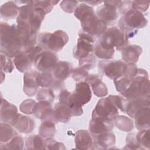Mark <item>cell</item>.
I'll return each instance as SVG.
<instances>
[{
	"mask_svg": "<svg viewBox=\"0 0 150 150\" xmlns=\"http://www.w3.org/2000/svg\"><path fill=\"white\" fill-rule=\"evenodd\" d=\"M0 51L12 58L23 51L22 42L18 36L16 25L1 22L0 25Z\"/></svg>",
	"mask_w": 150,
	"mask_h": 150,
	"instance_id": "1",
	"label": "cell"
},
{
	"mask_svg": "<svg viewBox=\"0 0 150 150\" xmlns=\"http://www.w3.org/2000/svg\"><path fill=\"white\" fill-rule=\"evenodd\" d=\"M148 21L142 12L131 9L126 12L119 19V29L128 38L134 37L139 29L147 25Z\"/></svg>",
	"mask_w": 150,
	"mask_h": 150,
	"instance_id": "2",
	"label": "cell"
},
{
	"mask_svg": "<svg viewBox=\"0 0 150 150\" xmlns=\"http://www.w3.org/2000/svg\"><path fill=\"white\" fill-rule=\"evenodd\" d=\"M121 95L128 99L150 96L149 79L147 71L138 68L137 75L130 81L127 88Z\"/></svg>",
	"mask_w": 150,
	"mask_h": 150,
	"instance_id": "3",
	"label": "cell"
},
{
	"mask_svg": "<svg viewBox=\"0 0 150 150\" xmlns=\"http://www.w3.org/2000/svg\"><path fill=\"white\" fill-rule=\"evenodd\" d=\"M69 39L67 33L62 30H57L53 33L42 32L38 36V45L43 50L55 53L62 50Z\"/></svg>",
	"mask_w": 150,
	"mask_h": 150,
	"instance_id": "4",
	"label": "cell"
},
{
	"mask_svg": "<svg viewBox=\"0 0 150 150\" xmlns=\"http://www.w3.org/2000/svg\"><path fill=\"white\" fill-rule=\"evenodd\" d=\"M128 38L117 27L112 26L106 29L100 36L98 41L109 48L115 47L121 50L128 45Z\"/></svg>",
	"mask_w": 150,
	"mask_h": 150,
	"instance_id": "5",
	"label": "cell"
},
{
	"mask_svg": "<svg viewBox=\"0 0 150 150\" xmlns=\"http://www.w3.org/2000/svg\"><path fill=\"white\" fill-rule=\"evenodd\" d=\"M118 108L113 101L111 95L101 98L92 112V117H97L114 121L118 115Z\"/></svg>",
	"mask_w": 150,
	"mask_h": 150,
	"instance_id": "6",
	"label": "cell"
},
{
	"mask_svg": "<svg viewBox=\"0 0 150 150\" xmlns=\"http://www.w3.org/2000/svg\"><path fill=\"white\" fill-rule=\"evenodd\" d=\"M80 21L81 29L96 39L100 38L107 29V26L97 17L94 11L86 14Z\"/></svg>",
	"mask_w": 150,
	"mask_h": 150,
	"instance_id": "7",
	"label": "cell"
},
{
	"mask_svg": "<svg viewBox=\"0 0 150 150\" xmlns=\"http://www.w3.org/2000/svg\"><path fill=\"white\" fill-rule=\"evenodd\" d=\"M78 35L79 38L74 47L73 54L74 58L80 60L93 52V44L96 38L82 29L79 30Z\"/></svg>",
	"mask_w": 150,
	"mask_h": 150,
	"instance_id": "8",
	"label": "cell"
},
{
	"mask_svg": "<svg viewBox=\"0 0 150 150\" xmlns=\"http://www.w3.org/2000/svg\"><path fill=\"white\" fill-rule=\"evenodd\" d=\"M120 1H108L96 10V15L107 26L114 24L118 17L117 8Z\"/></svg>",
	"mask_w": 150,
	"mask_h": 150,
	"instance_id": "9",
	"label": "cell"
},
{
	"mask_svg": "<svg viewBox=\"0 0 150 150\" xmlns=\"http://www.w3.org/2000/svg\"><path fill=\"white\" fill-rule=\"evenodd\" d=\"M125 62L121 60H103L100 61L98 66L101 76L105 75L111 80L122 76Z\"/></svg>",
	"mask_w": 150,
	"mask_h": 150,
	"instance_id": "10",
	"label": "cell"
},
{
	"mask_svg": "<svg viewBox=\"0 0 150 150\" xmlns=\"http://www.w3.org/2000/svg\"><path fill=\"white\" fill-rule=\"evenodd\" d=\"M58 62V58L55 52L43 50L36 57L33 64L40 72H52Z\"/></svg>",
	"mask_w": 150,
	"mask_h": 150,
	"instance_id": "11",
	"label": "cell"
},
{
	"mask_svg": "<svg viewBox=\"0 0 150 150\" xmlns=\"http://www.w3.org/2000/svg\"><path fill=\"white\" fill-rule=\"evenodd\" d=\"M90 86L85 81H79L76 83L75 89L71 92V97L74 103L81 107L88 103L91 98Z\"/></svg>",
	"mask_w": 150,
	"mask_h": 150,
	"instance_id": "12",
	"label": "cell"
},
{
	"mask_svg": "<svg viewBox=\"0 0 150 150\" xmlns=\"http://www.w3.org/2000/svg\"><path fill=\"white\" fill-rule=\"evenodd\" d=\"M18 115V108L15 105L1 98L0 112L1 122L13 126L17 121Z\"/></svg>",
	"mask_w": 150,
	"mask_h": 150,
	"instance_id": "13",
	"label": "cell"
},
{
	"mask_svg": "<svg viewBox=\"0 0 150 150\" xmlns=\"http://www.w3.org/2000/svg\"><path fill=\"white\" fill-rule=\"evenodd\" d=\"M32 114L42 121L49 120L53 121L55 124L57 123L54 118L52 104L47 101H39L36 103L33 108Z\"/></svg>",
	"mask_w": 150,
	"mask_h": 150,
	"instance_id": "14",
	"label": "cell"
},
{
	"mask_svg": "<svg viewBox=\"0 0 150 150\" xmlns=\"http://www.w3.org/2000/svg\"><path fill=\"white\" fill-rule=\"evenodd\" d=\"M37 81L39 86L42 88L53 90H63L64 83L56 79L51 72H38Z\"/></svg>",
	"mask_w": 150,
	"mask_h": 150,
	"instance_id": "15",
	"label": "cell"
},
{
	"mask_svg": "<svg viewBox=\"0 0 150 150\" xmlns=\"http://www.w3.org/2000/svg\"><path fill=\"white\" fill-rule=\"evenodd\" d=\"M150 105V96L128 99L125 98L124 113L133 118L135 112L140 108L148 107Z\"/></svg>",
	"mask_w": 150,
	"mask_h": 150,
	"instance_id": "16",
	"label": "cell"
},
{
	"mask_svg": "<svg viewBox=\"0 0 150 150\" xmlns=\"http://www.w3.org/2000/svg\"><path fill=\"white\" fill-rule=\"evenodd\" d=\"M38 74V72L35 70L26 71L24 73L23 90L29 97L34 96L38 90L39 86L37 81Z\"/></svg>",
	"mask_w": 150,
	"mask_h": 150,
	"instance_id": "17",
	"label": "cell"
},
{
	"mask_svg": "<svg viewBox=\"0 0 150 150\" xmlns=\"http://www.w3.org/2000/svg\"><path fill=\"white\" fill-rule=\"evenodd\" d=\"M113 128L114 123L112 121L101 118L92 117L89 122V130L91 135L111 132Z\"/></svg>",
	"mask_w": 150,
	"mask_h": 150,
	"instance_id": "18",
	"label": "cell"
},
{
	"mask_svg": "<svg viewBox=\"0 0 150 150\" xmlns=\"http://www.w3.org/2000/svg\"><path fill=\"white\" fill-rule=\"evenodd\" d=\"M93 140V149H107L115 145V135L111 132L97 135H91Z\"/></svg>",
	"mask_w": 150,
	"mask_h": 150,
	"instance_id": "19",
	"label": "cell"
},
{
	"mask_svg": "<svg viewBox=\"0 0 150 150\" xmlns=\"http://www.w3.org/2000/svg\"><path fill=\"white\" fill-rule=\"evenodd\" d=\"M59 102L66 105L71 111L72 116H80L83 114L82 107L77 105L73 101L71 92L66 89H63L59 95Z\"/></svg>",
	"mask_w": 150,
	"mask_h": 150,
	"instance_id": "20",
	"label": "cell"
},
{
	"mask_svg": "<svg viewBox=\"0 0 150 150\" xmlns=\"http://www.w3.org/2000/svg\"><path fill=\"white\" fill-rule=\"evenodd\" d=\"M75 145L77 149H93V140L92 136L86 130L80 129L75 133Z\"/></svg>",
	"mask_w": 150,
	"mask_h": 150,
	"instance_id": "21",
	"label": "cell"
},
{
	"mask_svg": "<svg viewBox=\"0 0 150 150\" xmlns=\"http://www.w3.org/2000/svg\"><path fill=\"white\" fill-rule=\"evenodd\" d=\"M122 59L125 63L135 64L142 52V48L136 45H128L121 50Z\"/></svg>",
	"mask_w": 150,
	"mask_h": 150,
	"instance_id": "22",
	"label": "cell"
},
{
	"mask_svg": "<svg viewBox=\"0 0 150 150\" xmlns=\"http://www.w3.org/2000/svg\"><path fill=\"white\" fill-rule=\"evenodd\" d=\"M135 125L138 130L149 128V107L138 110L134 115Z\"/></svg>",
	"mask_w": 150,
	"mask_h": 150,
	"instance_id": "23",
	"label": "cell"
},
{
	"mask_svg": "<svg viewBox=\"0 0 150 150\" xmlns=\"http://www.w3.org/2000/svg\"><path fill=\"white\" fill-rule=\"evenodd\" d=\"M20 133H30L34 129L35 121L30 117L19 114L17 121L13 126Z\"/></svg>",
	"mask_w": 150,
	"mask_h": 150,
	"instance_id": "24",
	"label": "cell"
},
{
	"mask_svg": "<svg viewBox=\"0 0 150 150\" xmlns=\"http://www.w3.org/2000/svg\"><path fill=\"white\" fill-rule=\"evenodd\" d=\"M73 68L71 64L66 61H59L54 66L52 74L57 79L64 81L71 75Z\"/></svg>",
	"mask_w": 150,
	"mask_h": 150,
	"instance_id": "25",
	"label": "cell"
},
{
	"mask_svg": "<svg viewBox=\"0 0 150 150\" xmlns=\"http://www.w3.org/2000/svg\"><path fill=\"white\" fill-rule=\"evenodd\" d=\"M19 9V6H18L15 1H11L6 2L1 6V16L5 20L13 19L18 16Z\"/></svg>",
	"mask_w": 150,
	"mask_h": 150,
	"instance_id": "26",
	"label": "cell"
},
{
	"mask_svg": "<svg viewBox=\"0 0 150 150\" xmlns=\"http://www.w3.org/2000/svg\"><path fill=\"white\" fill-rule=\"evenodd\" d=\"M54 115L57 122L67 123L72 116L70 110L64 104L57 103L53 108Z\"/></svg>",
	"mask_w": 150,
	"mask_h": 150,
	"instance_id": "27",
	"label": "cell"
},
{
	"mask_svg": "<svg viewBox=\"0 0 150 150\" xmlns=\"http://www.w3.org/2000/svg\"><path fill=\"white\" fill-rule=\"evenodd\" d=\"M13 62L17 70L22 73L28 71L33 64L26 52L24 51L21 52L15 56Z\"/></svg>",
	"mask_w": 150,
	"mask_h": 150,
	"instance_id": "28",
	"label": "cell"
},
{
	"mask_svg": "<svg viewBox=\"0 0 150 150\" xmlns=\"http://www.w3.org/2000/svg\"><path fill=\"white\" fill-rule=\"evenodd\" d=\"M115 53L114 48H109L97 42L93 46V53L98 58L103 60H111L113 58Z\"/></svg>",
	"mask_w": 150,
	"mask_h": 150,
	"instance_id": "29",
	"label": "cell"
},
{
	"mask_svg": "<svg viewBox=\"0 0 150 150\" xmlns=\"http://www.w3.org/2000/svg\"><path fill=\"white\" fill-rule=\"evenodd\" d=\"M40 135H31L27 137L25 145L27 149H45V140Z\"/></svg>",
	"mask_w": 150,
	"mask_h": 150,
	"instance_id": "30",
	"label": "cell"
},
{
	"mask_svg": "<svg viewBox=\"0 0 150 150\" xmlns=\"http://www.w3.org/2000/svg\"><path fill=\"white\" fill-rule=\"evenodd\" d=\"M13 126L1 122L0 123V142L1 143H6L12 139L14 137L18 135Z\"/></svg>",
	"mask_w": 150,
	"mask_h": 150,
	"instance_id": "31",
	"label": "cell"
},
{
	"mask_svg": "<svg viewBox=\"0 0 150 150\" xmlns=\"http://www.w3.org/2000/svg\"><path fill=\"white\" fill-rule=\"evenodd\" d=\"M55 125L56 124L51 120L42 121L39 129V135L43 138H52L56 132Z\"/></svg>",
	"mask_w": 150,
	"mask_h": 150,
	"instance_id": "32",
	"label": "cell"
},
{
	"mask_svg": "<svg viewBox=\"0 0 150 150\" xmlns=\"http://www.w3.org/2000/svg\"><path fill=\"white\" fill-rule=\"evenodd\" d=\"M115 125L124 132L131 131L134 128L132 120L124 115H118L114 120Z\"/></svg>",
	"mask_w": 150,
	"mask_h": 150,
	"instance_id": "33",
	"label": "cell"
},
{
	"mask_svg": "<svg viewBox=\"0 0 150 150\" xmlns=\"http://www.w3.org/2000/svg\"><path fill=\"white\" fill-rule=\"evenodd\" d=\"M0 149H22L23 148L24 142L23 138L21 135H16L12 139L6 143H1Z\"/></svg>",
	"mask_w": 150,
	"mask_h": 150,
	"instance_id": "34",
	"label": "cell"
},
{
	"mask_svg": "<svg viewBox=\"0 0 150 150\" xmlns=\"http://www.w3.org/2000/svg\"><path fill=\"white\" fill-rule=\"evenodd\" d=\"M55 98L53 90L49 88H41L36 93V100L39 101H45L52 104Z\"/></svg>",
	"mask_w": 150,
	"mask_h": 150,
	"instance_id": "35",
	"label": "cell"
},
{
	"mask_svg": "<svg viewBox=\"0 0 150 150\" xmlns=\"http://www.w3.org/2000/svg\"><path fill=\"white\" fill-rule=\"evenodd\" d=\"M90 86H91L94 94L98 97H104L108 94L107 87L102 81V79L94 81Z\"/></svg>",
	"mask_w": 150,
	"mask_h": 150,
	"instance_id": "36",
	"label": "cell"
},
{
	"mask_svg": "<svg viewBox=\"0 0 150 150\" xmlns=\"http://www.w3.org/2000/svg\"><path fill=\"white\" fill-rule=\"evenodd\" d=\"M137 141L141 147L144 149H149L150 148V138H149V128L139 130L137 134Z\"/></svg>",
	"mask_w": 150,
	"mask_h": 150,
	"instance_id": "37",
	"label": "cell"
},
{
	"mask_svg": "<svg viewBox=\"0 0 150 150\" xmlns=\"http://www.w3.org/2000/svg\"><path fill=\"white\" fill-rule=\"evenodd\" d=\"M59 1H33V6L34 8L42 9L46 14L49 13Z\"/></svg>",
	"mask_w": 150,
	"mask_h": 150,
	"instance_id": "38",
	"label": "cell"
},
{
	"mask_svg": "<svg viewBox=\"0 0 150 150\" xmlns=\"http://www.w3.org/2000/svg\"><path fill=\"white\" fill-rule=\"evenodd\" d=\"M79 66L83 67L88 70L94 68L96 64V58L93 52L90 53L85 57L79 60Z\"/></svg>",
	"mask_w": 150,
	"mask_h": 150,
	"instance_id": "39",
	"label": "cell"
},
{
	"mask_svg": "<svg viewBox=\"0 0 150 150\" xmlns=\"http://www.w3.org/2000/svg\"><path fill=\"white\" fill-rule=\"evenodd\" d=\"M92 11H94V9L91 6L86 3L82 2L77 6L74 12V15L79 21H80L84 16Z\"/></svg>",
	"mask_w": 150,
	"mask_h": 150,
	"instance_id": "40",
	"label": "cell"
},
{
	"mask_svg": "<svg viewBox=\"0 0 150 150\" xmlns=\"http://www.w3.org/2000/svg\"><path fill=\"white\" fill-rule=\"evenodd\" d=\"M123 149H144L139 144L137 139V134L135 133L129 134L126 137V145Z\"/></svg>",
	"mask_w": 150,
	"mask_h": 150,
	"instance_id": "41",
	"label": "cell"
},
{
	"mask_svg": "<svg viewBox=\"0 0 150 150\" xmlns=\"http://www.w3.org/2000/svg\"><path fill=\"white\" fill-rule=\"evenodd\" d=\"M14 69L13 62L3 53H1V70L6 73H11Z\"/></svg>",
	"mask_w": 150,
	"mask_h": 150,
	"instance_id": "42",
	"label": "cell"
},
{
	"mask_svg": "<svg viewBox=\"0 0 150 150\" xmlns=\"http://www.w3.org/2000/svg\"><path fill=\"white\" fill-rule=\"evenodd\" d=\"M88 74V70L83 67L79 66L73 69L71 77L76 81H84Z\"/></svg>",
	"mask_w": 150,
	"mask_h": 150,
	"instance_id": "43",
	"label": "cell"
},
{
	"mask_svg": "<svg viewBox=\"0 0 150 150\" xmlns=\"http://www.w3.org/2000/svg\"><path fill=\"white\" fill-rule=\"evenodd\" d=\"M138 68L134 63H125L122 72V76L132 80L137 74Z\"/></svg>",
	"mask_w": 150,
	"mask_h": 150,
	"instance_id": "44",
	"label": "cell"
},
{
	"mask_svg": "<svg viewBox=\"0 0 150 150\" xmlns=\"http://www.w3.org/2000/svg\"><path fill=\"white\" fill-rule=\"evenodd\" d=\"M131 80H129L124 76H121L120 77L114 79V83L115 86L116 90L119 93L122 94L127 88Z\"/></svg>",
	"mask_w": 150,
	"mask_h": 150,
	"instance_id": "45",
	"label": "cell"
},
{
	"mask_svg": "<svg viewBox=\"0 0 150 150\" xmlns=\"http://www.w3.org/2000/svg\"><path fill=\"white\" fill-rule=\"evenodd\" d=\"M36 102L32 99H27L22 102L19 106L20 111L26 114H32L33 108Z\"/></svg>",
	"mask_w": 150,
	"mask_h": 150,
	"instance_id": "46",
	"label": "cell"
},
{
	"mask_svg": "<svg viewBox=\"0 0 150 150\" xmlns=\"http://www.w3.org/2000/svg\"><path fill=\"white\" fill-rule=\"evenodd\" d=\"M79 3L77 1H62L60 3V6L64 12L71 13L74 12Z\"/></svg>",
	"mask_w": 150,
	"mask_h": 150,
	"instance_id": "47",
	"label": "cell"
},
{
	"mask_svg": "<svg viewBox=\"0 0 150 150\" xmlns=\"http://www.w3.org/2000/svg\"><path fill=\"white\" fill-rule=\"evenodd\" d=\"M45 149H66L64 144L57 142L52 138H47L45 139Z\"/></svg>",
	"mask_w": 150,
	"mask_h": 150,
	"instance_id": "48",
	"label": "cell"
},
{
	"mask_svg": "<svg viewBox=\"0 0 150 150\" xmlns=\"http://www.w3.org/2000/svg\"><path fill=\"white\" fill-rule=\"evenodd\" d=\"M149 6V1H132L131 8L138 10L141 12H145Z\"/></svg>",
	"mask_w": 150,
	"mask_h": 150,
	"instance_id": "49",
	"label": "cell"
},
{
	"mask_svg": "<svg viewBox=\"0 0 150 150\" xmlns=\"http://www.w3.org/2000/svg\"><path fill=\"white\" fill-rule=\"evenodd\" d=\"M131 2L132 1H120V2L117 8L119 13L123 15L126 12L132 9Z\"/></svg>",
	"mask_w": 150,
	"mask_h": 150,
	"instance_id": "50",
	"label": "cell"
},
{
	"mask_svg": "<svg viewBox=\"0 0 150 150\" xmlns=\"http://www.w3.org/2000/svg\"><path fill=\"white\" fill-rule=\"evenodd\" d=\"M100 79H102V76H101L100 74H90L87 76V77L85 79L84 81L86 82L90 86L94 81H96L98 80H100Z\"/></svg>",
	"mask_w": 150,
	"mask_h": 150,
	"instance_id": "51",
	"label": "cell"
},
{
	"mask_svg": "<svg viewBox=\"0 0 150 150\" xmlns=\"http://www.w3.org/2000/svg\"><path fill=\"white\" fill-rule=\"evenodd\" d=\"M81 2L86 3L87 5H93H93L96 6L97 5L103 3V1H81Z\"/></svg>",
	"mask_w": 150,
	"mask_h": 150,
	"instance_id": "52",
	"label": "cell"
},
{
	"mask_svg": "<svg viewBox=\"0 0 150 150\" xmlns=\"http://www.w3.org/2000/svg\"><path fill=\"white\" fill-rule=\"evenodd\" d=\"M1 83L3 82V81H4V79H5V75L4 74V71H2V70H1Z\"/></svg>",
	"mask_w": 150,
	"mask_h": 150,
	"instance_id": "53",
	"label": "cell"
}]
</instances>
